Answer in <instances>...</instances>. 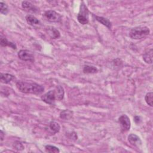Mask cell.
Here are the masks:
<instances>
[{"label": "cell", "mask_w": 153, "mask_h": 153, "mask_svg": "<svg viewBox=\"0 0 153 153\" xmlns=\"http://www.w3.org/2000/svg\"><path fill=\"white\" fill-rule=\"evenodd\" d=\"M41 99L45 103L49 105H54L56 100L55 95V90H50L43 96H41Z\"/></svg>", "instance_id": "7"}, {"label": "cell", "mask_w": 153, "mask_h": 153, "mask_svg": "<svg viewBox=\"0 0 153 153\" xmlns=\"http://www.w3.org/2000/svg\"><path fill=\"white\" fill-rule=\"evenodd\" d=\"M93 16L94 17L95 20H96L97 22H99V23H100L103 25H104L106 27H107L108 29H111V26H112L111 23L107 19L104 18L103 17H100V16H95V15H93Z\"/></svg>", "instance_id": "13"}, {"label": "cell", "mask_w": 153, "mask_h": 153, "mask_svg": "<svg viewBox=\"0 0 153 153\" xmlns=\"http://www.w3.org/2000/svg\"><path fill=\"white\" fill-rule=\"evenodd\" d=\"M45 32L52 39H57L60 36V32L53 26L47 27L45 29Z\"/></svg>", "instance_id": "10"}, {"label": "cell", "mask_w": 153, "mask_h": 153, "mask_svg": "<svg viewBox=\"0 0 153 153\" xmlns=\"http://www.w3.org/2000/svg\"><path fill=\"white\" fill-rule=\"evenodd\" d=\"M143 59L146 63L151 64L152 63V49L149 50L143 54Z\"/></svg>", "instance_id": "16"}, {"label": "cell", "mask_w": 153, "mask_h": 153, "mask_svg": "<svg viewBox=\"0 0 153 153\" xmlns=\"http://www.w3.org/2000/svg\"><path fill=\"white\" fill-rule=\"evenodd\" d=\"M73 115V112L68 110V109H65L63 110L62 111H61L60 114V117L62 119L67 120H69L70 118H72Z\"/></svg>", "instance_id": "17"}, {"label": "cell", "mask_w": 153, "mask_h": 153, "mask_svg": "<svg viewBox=\"0 0 153 153\" xmlns=\"http://www.w3.org/2000/svg\"><path fill=\"white\" fill-rule=\"evenodd\" d=\"M149 29L146 26H137L132 28L129 32V36L131 39H140L149 35Z\"/></svg>", "instance_id": "2"}, {"label": "cell", "mask_w": 153, "mask_h": 153, "mask_svg": "<svg viewBox=\"0 0 153 153\" xmlns=\"http://www.w3.org/2000/svg\"><path fill=\"white\" fill-rule=\"evenodd\" d=\"M0 44H1V45L2 47L8 46V47H10L13 49H14V50H16V48H17L16 45L14 42L8 41L7 39V38L3 36L2 35H1V38H0Z\"/></svg>", "instance_id": "12"}, {"label": "cell", "mask_w": 153, "mask_h": 153, "mask_svg": "<svg viewBox=\"0 0 153 153\" xmlns=\"http://www.w3.org/2000/svg\"><path fill=\"white\" fill-rule=\"evenodd\" d=\"M54 90H55V95H56V100L59 101L62 100L63 99L64 94H65L63 88L60 85H58Z\"/></svg>", "instance_id": "14"}, {"label": "cell", "mask_w": 153, "mask_h": 153, "mask_svg": "<svg viewBox=\"0 0 153 153\" xmlns=\"http://www.w3.org/2000/svg\"><path fill=\"white\" fill-rule=\"evenodd\" d=\"M13 146L14 147V148H15L16 149L19 150V151L22 150V149H24V146H23V145H22V143L21 142H19V141L16 142L14 143Z\"/></svg>", "instance_id": "23"}, {"label": "cell", "mask_w": 153, "mask_h": 153, "mask_svg": "<svg viewBox=\"0 0 153 153\" xmlns=\"http://www.w3.org/2000/svg\"><path fill=\"white\" fill-rule=\"evenodd\" d=\"M118 122L120 124L121 128L123 131H127L130 130L131 127V123L130 118L126 114L121 115L118 118Z\"/></svg>", "instance_id": "5"}, {"label": "cell", "mask_w": 153, "mask_h": 153, "mask_svg": "<svg viewBox=\"0 0 153 153\" xmlns=\"http://www.w3.org/2000/svg\"><path fill=\"white\" fill-rule=\"evenodd\" d=\"M26 20L27 23L32 26L35 27L40 25L39 20L37 18H36L34 16L31 14H28L26 16Z\"/></svg>", "instance_id": "11"}, {"label": "cell", "mask_w": 153, "mask_h": 153, "mask_svg": "<svg viewBox=\"0 0 153 153\" xmlns=\"http://www.w3.org/2000/svg\"><path fill=\"white\" fill-rule=\"evenodd\" d=\"M4 133L3 132L2 130H1V133H0V139H1V142H2L4 139Z\"/></svg>", "instance_id": "25"}, {"label": "cell", "mask_w": 153, "mask_h": 153, "mask_svg": "<svg viewBox=\"0 0 153 153\" xmlns=\"http://www.w3.org/2000/svg\"><path fill=\"white\" fill-rule=\"evenodd\" d=\"M16 85L17 89L23 93L39 94L43 93L44 90V88L42 85L35 82L18 81L16 82Z\"/></svg>", "instance_id": "1"}, {"label": "cell", "mask_w": 153, "mask_h": 153, "mask_svg": "<svg viewBox=\"0 0 153 153\" xmlns=\"http://www.w3.org/2000/svg\"><path fill=\"white\" fill-rule=\"evenodd\" d=\"M49 128L53 133H57L60 131V126L58 123L54 121H52L49 124Z\"/></svg>", "instance_id": "18"}, {"label": "cell", "mask_w": 153, "mask_h": 153, "mask_svg": "<svg viewBox=\"0 0 153 153\" xmlns=\"http://www.w3.org/2000/svg\"><path fill=\"white\" fill-rule=\"evenodd\" d=\"M22 7L23 9L27 12L37 13L39 11V9L38 7H36L35 5L32 4L31 2L27 1H24L22 2Z\"/></svg>", "instance_id": "8"}, {"label": "cell", "mask_w": 153, "mask_h": 153, "mask_svg": "<svg viewBox=\"0 0 153 153\" xmlns=\"http://www.w3.org/2000/svg\"><path fill=\"white\" fill-rule=\"evenodd\" d=\"M128 141L129 143L136 147H139L142 145V141L139 136L135 134H130L128 136Z\"/></svg>", "instance_id": "9"}, {"label": "cell", "mask_w": 153, "mask_h": 153, "mask_svg": "<svg viewBox=\"0 0 153 153\" xmlns=\"http://www.w3.org/2000/svg\"><path fill=\"white\" fill-rule=\"evenodd\" d=\"M88 10L84 4L81 5L79 13L77 16V20L82 25H86L88 23Z\"/></svg>", "instance_id": "4"}, {"label": "cell", "mask_w": 153, "mask_h": 153, "mask_svg": "<svg viewBox=\"0 0 153 153\" xmlns=\"http://www.w3.org/2000/svg\"><path fill=\"white\" fill-rule=\"evenodd\" d=\"M18 57L23 61L34 62V56L32 53L27 50H21L18 52Z\"/></svg>", "instance_id": "6"}, {"label": "cell", "mask_w": 153, "mask_h": 153, "mask_svg": "<svg viewBox=\"0 0 153 153\" xmlns=\"http://www.w3.org/2000/svg\"><path fill=\"white\" fill-rule=\"evenodd\" d=\"M83 72L86 74H94L97 72V69L93 66L85 65L83 69Z\"/></svg>", "instance_id": "19"}, {"label": "cell", "mask_w": 153, "mask_h": 153, "mask_svg": "<svg viewBox=\"0 0 153 153\" xmlns=\"http://www.w3.org/2000/svg\"><path fill=\"white\" fill-rule=\"evenodd\" d=\"M145 100L146 103L149 105L150 106H153V93L152 92H149L146 93L145 97Z\"/></svg>", "instance_id": "20"}, {"label": "cell", "mask_w": 153, "mask_h": 153, "mask_svg": "<svg viewBox=\"0 0 153 153\" xmlns=\"http://www.w3.org/2000/svg\"><path fill=\"white\" fill-rule=\"evenodd\" d=\"M43 16L46 20L50 22L59 23L62 20V16L54 10L46 11Z\"/></svg>", "instance_id": "3"}, {"label": "cell", "mask_w": 153, "mask_h": 153, "mask_svg": "<svg viewBox=\"0 0 153 153\" xmlns=\"http://www.w3.org/2000/svg\"><path fill=\"white\" fill-rule=\"evenodd\" d=\"M14 76L9 74H1V82L4 84L10 83L13 79Z\"/></svg>", "instance_id": "15"}, {"label": "cell", "mask_w": 153, "mask_h": 153, "mask_svg": "<svg viewBox=\"0 0 153 153\" xmlns=\"http://www.w3.org/2000/svg\"><path fill=\"white\" fill-rule=\"evenodd\" d=\"M0 12L4 15H6L8 12V5L2 1L0 2Z\"/></svg>", "instance_id": "22"}, {"label": "cell", "mask_w": 153, "mask_h": 153, "mask_svg": "<svg viewBox=\"0 0 153 153\" xmlns=\"http://www.w3.org/2000/svg\"><path fill=\"white\" fill-rule=\"evenodd\" d=\"M134 121L136 124H138L141 121V119H140V117H139V116H135L134 118Z\"/></svg>", "instance_id": "24"}, {"label": "cell", "mask_w": 153, "mask_h": 153, "mask_svg": "<svg viewBox=\"0 0 153 153\" xmlns=\"http://www.w3.org/2000/svg\"><path fill=\"white\" fill-rule=\"evenodd\" d=\"M45 149L46 152H51V153H57L60 152V150L57 147L53 145H46L45 146Z\"/></svg>", "instance_id": "21"}]
</instances>
